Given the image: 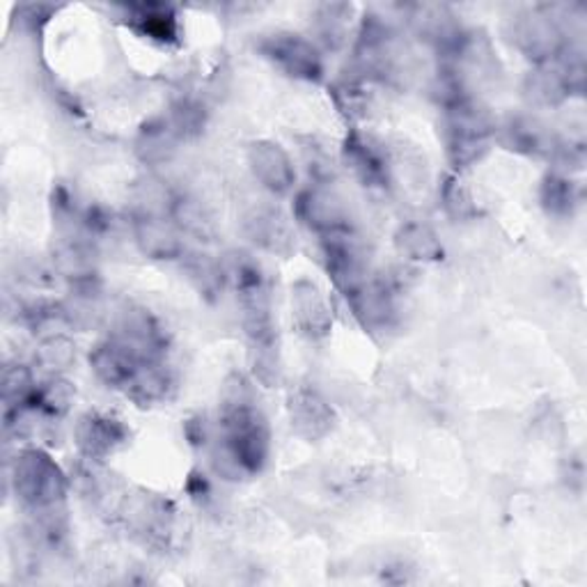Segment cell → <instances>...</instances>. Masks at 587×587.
Returning <instances> with one entry per match:
<instances>
[{"label": "cell", "instance_id": "9c48e42d", "mask_svg": "<svg viewBox=\"0 0 587 587\" xmlns=\"http://www.w3.org/2000/svg\"><path fill=\"white\" fill-rule=\"evenodd\" d=\"M291 310H294V317H297L299 327L303 329L306 335L321 338V335L329 333L331 312H329L324 299H321V294L314 285L299 282L297 287H294Z\"/></svg>", "mask_w": 587, "mask_h": 587}, {"label": "cell", "instance_id": "30bf717a", "mask_svg": "<svg viewBox=\"0 0 587 587\" xmlns=\"http://www.w3.org/2000/svg\"><path fill=\"white\" fill-rule=\"evenodd\" d=\"M136 242L145 255L154 259H172L182 255V242L178 232L166 218L138 216L136 221Z\"/></svg>", "mask_w": 587, "mask_h": 587}, {"label": "cell", "instance_id": "9a60e30c", "mask_svg": "<svg viewBox=\"0 0 587 587\" xmlns=\"http://www.w3.org/2000/svg\"><path fill=\"white\" fill-rule=\"evenodd\" d=\"M397 246L402 253H406L410 259L434 262L444 257V246H440L436 234L420 223H408L397 234Z\"/></svg>", "mask_w": 587, "mask_h": 587}, {"label": "cell", "instance_id": "6da1fadb", "mask_svg": "<svg viewBox=\"0 0 587 587\" xmlns=\"http://www.w3.org/2000/svg\"><path fill=\"white\" fill-rule=\"evenodd\" d=\"M269 457V427L244 395L223 410V459L239 473H259Z\"/></svg>", "mask_w": 587, "mask_h": 587}, {"label": "cell", "instance_id": "52a82bcc", "mask_svg": "<svg viewBox=\"0 0 587 587\" xmlns=\"http://www.w3.org/2000/svg\"><path fill=\"white\" fill-rule=\"evenodd\" d=\"M248 161L255 178L274 193H287L294 180H297V172H294L289 157L276 142H255L250 147Z\"/></svg>", "mask_w": 587, "mask_h": 587}, {"label": "cell", "instance_id": "5bb4252c", "mask_svg": "<svg viewBox=\"0 0 587 587\" xmlns=\"http://www.w3.org/2000/svg\"><path fill=\"white\" fill-rule=\"evenodd\" d=\"M503 142L510 150L525 154L553 152V142L548 140L544 129H540V125L533 120H523V117H516V120H510L503 127Z\"/></svg>", "mask_w": 587, "mask_h": 587}, {"label": "cell", "instance_id": "2e32d148", "mask_svg": "<svg viewBox=\"0 0 587 587\" xmlns=\"http://www.w3.org/2000/svg\"><path fill=\"white\" fill-rule=\"evenodd\" d=\"M178 138H180L178 131L172 129L168 120L147 125L138 138V154L150 163L163 161L174 152V142H178Z\"/></svg>", "mask_w": 587, "mask_h": 587}, {"label": "cell", "instance_id": "8992f818", "mask_svg": "<svg viewBox=\"0 0 587 587\" xmlns=\"http://www.w3.org/2000/svg\"><path fill=\"white\" fill-rule=\"evenodd\" d=\"M297 214L308 227L319 232L321 237H327V234H333V232L349 230L342 202L324 189L303 191L297 202Z\"/></svg>", "mask_w": 587, "mask_h": 587}, {"label": "cell", "instance_id": "ac0fdd59", "mask_svg": "<svg viewBox=\"0 0 587 587\" xmlns=\"http://www.w3.org/2000/svg\"><path fill=\"white\" fill-rule=\"evenodd\" d=\"M542 202H544V207L548 210V214L567 216L574 212L578 198H576V189L569 180L557 178V174H551V178L544 182V189H542Z\"/></svg>", "mask_w": 587, "mask_h": 587}, {"label": "cell", "instance_id": "8fae6325", "mask_svg": "<svg viewBox=\"0 0 587 587\" xmlns=\"http://www.w3.org/2000/svg\"><path fill=\"white\" fill-rule=\"evenodd\" d=\"M344 159L351 168H354V172L365 184H370V186H384L386 184V180H388L386 161H384V157H381L376 147L370 140H365L363 136L354 134L351 138H346Z\"/></svg>", "mask_w": 587, "mask_h": 587}, {"label": "cell", "instance_id": "e0dca14e", "mask_svg": "<svg viewBox=\"0 0 587 587\" xmlns=\"http://www.w3.org/2000/svg\"><path fill=\"white\" fill-rule=\"evenodd\" d=\"M248 227H250V234H253V239L264 246V248H269V250H285V246L289 244V230L285 225V221L280 218V214L276 212H257L253 216V221H248Z\"/></svg>", "mask_w": 587, "mask_h": 587}, {"label": "cell", "instance_id": "d6986e66", "mask_svg": "<svg viewBox=\"0 0 587 587\" xmlns=\"http://www.w3.org/2000/svg\"><path fill=\"white\" fill-rule=\"evenodd\" d=\"M74 344L63 338V335H51L46 338L40 349H38V363L44 367V370H51V372H57V370H67L72 363H74Z\"/></svg>", "mask_w": 587, "mask_h": 587}, {"label": "cell", "instance_id": "7a4b0ae2", "mask_svg": "<svg viewBox=\"0 0 587 587\" xmlns=\"http://www.w3.org/2000/svg\"><path fill=\"white\" fill-rule=\"evenodd\" d=\"M12 482L21 501L35 510L55 508L65 498L67 489L61 468L40 450H25L17 457Z\"/></svg>", "mask_w": 587, "mask_h": 587}, {"label": "cell", "instance_id": "7c38bea8", "mask_svg": "<svg viewBox=\"0 0 587 587\" xmlns=\"http://www.w3.org/2000/svg\"><path fill=\"white\" fill-rule=\"evenodd\" d=\"M129 14L138 31L157 42H174L180 33L178 17L168 6H129Z\"/></svg>", "mask_w": 587, "mask_h": 587}, {"label": "cell", "instance_id": "ba28073f", "mask_svg": "<svg viewBox=\"0 0 587 587\" xmlns=\"http://www.w3.org/2000/svg\"><path fill=\"white\" fill-rule=\"evenodd\" d=\"M125 427L104 416H85L76 427V444L87 459L102 461L125 444Z\"/></svg>", "mask_w": 587, "mask_h": 587}, {"label": "cell", "instance_id": "ffe728a7", "mask_svg": "<svg viewBox=\"0 0 587 587\" xmlns=\"http://www.w3.org/2000/svg\"><path fill=\"white\" fill-rule=\"evenodd\" d=\"M444 202L450 214L455 216H466L473 212V200L471 195H468V191L461 186V182L457 180H450L444 189Z\"/></svg>", "mask_w": 587, "mask_h": 587}, {"label": "cell", "instance_id": "5b68a950", "mask_svg": "<svg viewBox=\"0 0 587 587\" xmlns=\"http://www.w3.org/2000/svg\"><path fill=\"white\" fill-rule=\"evenodd\" d=\"M514 40L523 53L535 57L540 63H548L565 51L563 33L561 28H557V21L551 14L535 10L516 19Z\"/></svg>", "mask_w": 587, "mask_h": 587}, {"label": "cell", "instance_id": "4fadbf2b", "mask_svg": "<svg viewBox=\"0 0 587 587\" xmlns=\"http://www.w3.org/2000/svg\"><path fill=\"white\" fill-rule=\"evenodd\" d=\"M291 425H297V429L308 436L317 438L321 434H327L331 427V410L327 404L321 402L314 393L310 391H299L297 397H291Z\"/></svg>", "mask_w": 587, "mask_h": 587}, {"label": "cell", "instance_id": "3957f363", "mask_svg": "<svg viewBox=\"0 0 587 587\" xmlns=\"http://www.w3.org/2000/svg\"><path fill=\"white\" fill-rule=\"evenodd\" d=\"M448 154L457 168H466L484 157L491 140V122L471 99L446 110Z\"/></svg>", "mask_w": 587, "mask_h": 587}, {"label": "cell", "instance_id": "277c9868", "mask_svg": "<svg viewBox=\"0 0 587 587\" xmlns=\"http://www.w3.org/2000/svg\"><path fill=\"white\" fill-rule=\"evenodd\" d=\"M259 51L269 57L274 65H278L285 74L303 81H319L324 74V63L321 55L314 49L312 42H308L301 35L294 33H276L264 38L259 42Z\"/></svg>", "mask_w": 587, "mask_h": 587}]
</instances>
